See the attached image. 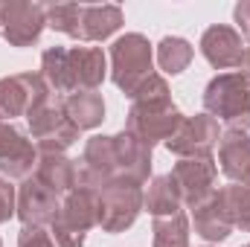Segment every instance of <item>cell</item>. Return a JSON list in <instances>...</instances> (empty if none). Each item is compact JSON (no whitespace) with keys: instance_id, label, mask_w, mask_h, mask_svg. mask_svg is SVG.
Wrapping results in <instances>:
<instances>
[{"instance_id":"6da1fadb","label":"cell","mask_w":250,"mask_h":247,"mask_svg":"<svg viewBox=\"0 0 250 247\" xmlns=\"http://www.w3.org/2000/svg\"><path fill=\"white\" fill-rule=\"evenodd\" d=\"M148 172H151V148H146L128 131L114 137H90L84 143L76 186H87L96 192L117 181L143 186L148 181Z\"/></svg>"},{"instance_id":"7a4b0ae2","label":"cell","mask_w":250,"mask_h":247,"mask_svg":"<svg viewBox=\"0 0 250 247\" xmlns=\"http://www.w3.org/2000/svg\"><path fill=\"white\" fill-rule=\"evenodd\" d=\"M187 117L175 108L172 102V90L166 84L163 76L151 73L140 90L131 96V108H128V120L125 131L131 137H137L146 148H154L157 143H166Z\"/></svg>"},{"instance_id":"3957f363","label":"cell","mask_w":250,"mask_h":247,"mask_svg":"<svg viewBox=\"0 0 250 247\" xmlns=\"http://www.w3.org/2000/svg\"><path fill=\"white\" fill-rule=\"evenodd\" d=\"M105 73L108 62L99 47H50L41 56V76L56 96L96 90Z\"/></svg>"},{"instance_id":"277c9868","label":"cell","mask_w":250,"mask_h":247,"mask_svg":"<svg viewBox=\"0 0 250 247\" xmlns=\"http://www.w3.org/2000/svg\"><path fill=\"white\" fill-rule=\"evenodd\" d=\"M99 224V192L76 186L62 198V209L50 224V236L59 247H84V236Z\"/></svg>"},{"instance_id":"5b68a950","label":"cell","mask_w":250,"mask_h":247,"mask_svg":"<svg viewBox=\"0 0 250 247\" xmlns=\"http://www.w3.org/2000/svg\"><path fill=\"white\" fill-rule=\"evenodd\" d=\"M204 108L207 114L227 128L250 131V76L248 73H221L215 76L204 90Z\"/></svg>"},{"instance_id":"8992f818","label":"cell","mask_w":250,"mask_h":247,"mask_svg":"<svg viewBox=\"0 0 250 247\" xmlns=\"http://www.w3.org/2000/svg\"><path fill=\"white\" fill-rule=\"evenodd\" d=\"M26 123H29V134L35 140L38 154H64L79 140V128L67 117L64 99L56 93L44 99L38 108H32L26 114Z\"/></svg>"},{"instance_id":"52a82bcc","label":"cell","mask_w":250,"mask_h":247,"mask_svg":"<svg viewBox=\"0 0 250 247\" xmlns=\"http://www.w3.org/2000/svg\"><path fill=\"white\" fill-rule=\"evenodd\" d=\"M151 76V44L140 32H128L111 44V79L125 96H134Z\"/></svg>"},{"instance_id":"ba28073f","label":"cell","mask_w":250,"mask_h":247,"mask_svg":"<svg viewBox=\"0 0 250 247\" xmlns=\"http://www.w3.org/2000/svg\"><path fill=\"white\" fill-rule=\"evenodd\" d=\"M143 209V189L128 181H117L99 189V227L105 233L128 230Z\"/></svg>"},{"instance_id":"9c48e42d","label":"cell","mask_w":250,"mask_h":247,"mask_svg":"<svg viewBox=\"0 0 250 247\" xmlns=\"http://www.w3.org/2000/svg\"><path fill=\"white\" fill-rule=\"evenodd\" d=\"M47 26V6L32 0L0 3V32L12 47H32Z\"/></svg>"},{"instance_id":"30bf717a","label":"cell","mask_w":250,"mask_h":247,"mask_svg":"<svg viewBox=\"0 0 250 247\" xmlns=\"http://www.w3.org/2000/svg\"><path fill=\"white\" fill-rule=\"evenodd\" d=\"M50 96H53V90L41 73L6 76V79H0V120L12 123L15 117H26L32 108H38Z\"/></svg>"},{"instance_id":"8fae6325","label":"cell","mask_w":250,"mask_h":247,"mask_svg":"<svg viewBox=\"0 0 250 247\" xmlns=\"http://www.w3.org/2000/svg\"><path fill=\"white\" fill-rule=\"evenodd\" d=\"M221 131H218V120H212L209 114H195L187 117L181 128L166 140V148L172 154H178L181 160L187 157H212V148L218 145Z\"/></svg>"},{"instance_id":"7c38bea8","label":"cell","mask_w":250,"mask_h":247,"mask_svg":"<svg viewBox=\"0 0 250 247\" xmlns=\"http://www.w3.org/2000/svg\"><path fill=\"white\" fill-rule=\"evenodd\" d=\"M172 181L178 186L181 201L187 204L189 209H195L198 204H204L215 192L218 166L212 163V157H187V160H178L175 163Z\"/></svg>"},{"instance_id":"4fadbf2b","label":"cell","mask_w":250,"mask_h":247,"mask_svg":"<svg viewBox=\"0 0 250 247\" xmlns=\"http://www.w3.org/2000/svg\"><path fill=\"white\" fill-rule=\"evenodd\" d=\"M38 166V148L18 125L0 120V172L6 181H26Z\"/></svg>"},{"instance_id":"5bb4252c","label":"cell","mask_w":250,"mask_h":247,"mask_svg":"<svg viewBox=\"0 0 250 247\" xmlns=\"http://www.w3.org/2000/svg\"><path fill=\"white\" fill-rule=\"evenodd\" d=\"M62 209V195H56L53 189L35 181V175H29L21 189H18V218L23 221V227H44L53 224V218Z\"/></svg>"},{"instance_id":"9a60e30c","label":"cell","mask_w":250,"mask_h":247,"mask_svg":"<svg viewBox=\"0 0 250 247\" xmlns=\"http://www.w3.org/2000/svg\"><path fill=\"white\" fill-rule=\"evenodd\" d=\"M201 56L212 64L215 70H230V67H242L245 59V47H242V35L233 26L215 23L201 35Z\"/></svg>"},{"instance_id":"2e32d148","label":"cell","mask_w":250,"mask_h":247,"mask_svg":"<svg viewBox=\"0 0 250 247\" xmlns=\"http://www.w3.org/2000/svg\"><path fill=\"white\" fill-rule=\"evenodd\" d=\"M218 166L233 184L250 181V131L227 128L218 140Z\"/></svg>"},{"instance_id":"e0dca14e","label":"cell","mask_w":250,"mask_h":247,"mask_svg":"<svg viewBox=\"0 0 250 247\" xmlns=\"http://www.w3.org/2000/svg\"><path fill=\"white\" fill-rule=\"evenodd\" d=\"M123 26V9L114 3L90 6L82 3L79 9V26H76V41H105Z\"/></svg>"},{"instance_id":"ac0fdd59","label":"cell","mask_w":250,"mask_h":247,"mask_svg":"<svg viewBox=\"0 0 250 247\" xmlns=\"http://www.w3.org/2000/svg\"><path fill=\"white\" fill-rule=\"evenodd\" d=\"M192 221H195V233H198L204 242H224V239H230V233H233V224H230V218H227V209H224V204H221L218 189H215L204 204H198V206L192 209Z\"/></svg>"},{"instance_id":"d6986e66","label":"cell","mask_w":250,"mask_h":247,"mask_svg":"<svg viewBox=\"0 0 250 247\" xmlns=\"http://www.w3.org/2000/svg\"><path fill=\"white\" fill-rule=\"evenodd\" d=\"M35 181L53 189L56 195H67L79 184V166L64 157V154H38V166H35Z\"/></svg>"},{"instance_id":"ffe728a7","label":"cell","mask_w":250,"mask_h":247,"mask_svg":"<svg viewBox=\"0 0 250 247\" xmlns=\"http://www.w3.org/2000/svg\"><path fill=\"white\" fill-rule=\"evenodd\" d=\"M181 206H184V201L178 195V186L172 181V175L151 178L148 189L143 192V209H148L154 218H169V215H178Z\"/></svg>"},{"instance_id":"44dd1931","label":"cell","mask_w":250,"mask_h":247,"mask_svg":"<svg viewBox=\"0 0 250 247\" xmlns=\"http://www.w3.org/2000/svg\"><path fill=\"white\" fill-rule=\"evenodd\" d=\"M64 111L79 131H90L105 120V102L96 90H79L64 96Z\"/></svg>"},{"instance_id":"7402d4cb","label":"cell","mask_w":250,"mask_h":247,"mask_svg":"<svg viewBox=\"0 0 250 247\" xmlns=\"http://www.w3.org/2000/svg\"><path fill=\"white\" fill-rule=\"evenodd\" d=\"M221 204L227 209V218L233 224V230L250 233V186L245 184H230L224 189H218Z\"/></svg>"},{"instance_id":"603a6c76","label":"cell","mask_w":250,"mask_h":247,"mask_svg":"<svg viewBox=\"0 0 250 247\" xmlns=\"http://www.w3.org/2000/svg\"><path fill=\"white\" fill-rule=\"evenodd\" d=\"M192 62V44L178 38V35H166L160 44H157V64L163 73L169 76H178L184 73Z\"/></svg>"},{"instance_id":"cb8c5ba5","label":"cell","mask_w":250,"mask_h":247,"mask_svg":"<svg viewBox=\"0 0 250 247\" xmlns=\"http://www.w3.org/2000/svg\"><path fill=\"white\" fill-rule=\"evenodd\" d=\"M154 247H189V221L184 212L169 218H154Z\"/></svg>"},{"instance_id":"d4e9b609","label":"cell","mask_w":250,"mask_h":247,"mask_svg":"<svg viewBox=\"0 0 250 247\" xmlns=\"http://www.w3.org/2000/svg\"><path fill=\"white\" fill-rule=\"evenodd\" d=\"M18 247H59L44 227H23L18 236Z\"/></svg>"},{"instance_id":"484cf974","label":"cell","mask_w":250,"mask_h":247,"mask_svg":"<svg viewBox=\"0 0 250 247\" xmlns=\"http://www.w3.org/2000/svg\"><path fill=\"white\" fill-rule=\"evenodd\" d=\"M15 212H18V192H15L12 181L0 178V224L9 221Z\"/></svg>"},{"instance_id":"4316f807","label":"cell","mask_w":250,"mask_h":247,"mask_svg":"<svg viewBox=\"0 0 250 247\" xmlns=\"http://www.w3.org/2000/svg\"><path fill=\"white\" fill-rule=\"evenodd\" d=\"M233 18H236V23H239L242 35H248V38H250V0H242V3L233 9Z\"/></svg>"},{"instance_id":"83f0119b","label":"cell","mask_w":250,"mask_h":247,"mask_svg":"<svg viewBox=\"0 0 250 247\" xmlns=\"http://www.w3.org/2000/svg\"><path fill=\"white\" fill-rule=\"evenodd\" d=\"M242 67H245L242 73H248V76H250V44L245 47V59H242Z\"/></svg>"},{"instance_id":"f1b7e54d","label":"cell","mask_w":250,"mask_h":247,"mask_svg":"<svg viewBox=\"0 0 250 247\" xmlns=\"http://www.w3.org/2000/svg\"><path fill=\"white\" fill-rule=\"evenodd\" d=\"M0 247H3V242H0Z\"/></svg>"},{"instance_id":"f546056e","label":"cell","mask_w":250,"mask_h":247,"mask_svg":"<svg viewBox=\"0 0 250 247\" xmlns=\"http://www.w3.org/2000/svg\"><path fill=\"white\" fill-rule=\"evenodd\" d=\"M245 247H250V245H245Z\"/></svg>"}]
</instances>
